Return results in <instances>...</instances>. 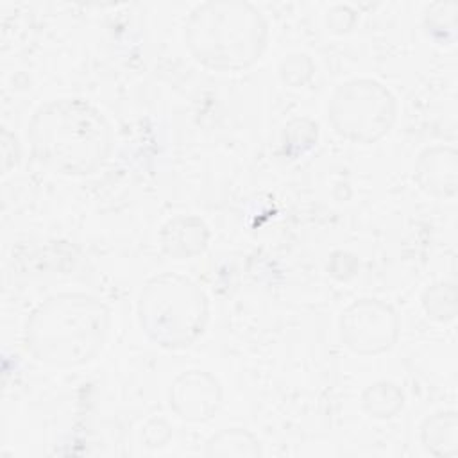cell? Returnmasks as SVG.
I'll use <instances>...</instances> for the list:
<instances>
[{
	"label": "cell",
	"mask_w": 458,
	"mask_h": 458,
	"mask_svg": "<svg viewBox=\"0 0 458 458\" xmlns=\"http://www.w3.org/2000/svg\"><path fill=\"white\" fill-rule=\"evenodd\" d=\"M111 308L86 292H57L43 299L23 326L25 351L55 369H73L93 361L106 345Z\"/></svg>",
	"instance_id": "cell-2"
},
{
	"label": "cell",
	"mask_w": 458,
	"mask_h": 458,
	"mask_svg": "<svg viewBox=\"0 0 458 458\" xmlns=\"http://www.w3.org/2000/svg\"><path fill=\"white\" fill-rule=\"evenodd\" d=\"M270 29L261 9L247 0L197 4L184 21L190 55L213 72H242L263 55Z\"/></svg>",
	"instance_id": "cell-3"
},
{
	"label": "cell",
	"mask_w": 458,
	"mask_h": 458,
	"mask_svg": "<svg viewBox=\"0 0 458 458\" xmlns=\"http://www.w3.org/2000/svg\"><path fill=\"white\" fill-rule=\"evenodd\" d=\"M315 72V64L308 54L295 52L286 55L279 64V77L290 88L304 86Z\"/></svg>",
	"instance_id": "cell-16"
},
{
	"label": "cell",
	"mask_w": 458,
	"mask_h": 458,
	"mask_svg": "<svg viewBox=\"0 0 458 458\" xmlns=\"http://www.w3.org/2000/svg\"><path fill=\"white\" fill-rule=\"evenodd\" d=\"M161 252L172 259H191L200 256L211 240L208 224L191 213H181L168 218L157 234Z\"/></svg>",
	"instance_id": "cell-9"
},
{
	"label": "cell",
	"mask_w": 458,
	"mask_h": 458,
	"mask_svg": "<svg viewBox=\"0 0 458 458\" xmlns=\"http://www.w3.org/2000/svg\"><path fill=\"white\" fill-rule=\"evenodd\" d=\"M338 335L352 354L377 356L397 344L401 320L390 302L377 297H360L340 313Z\"/></svg>",
	"instance_id": "cell-6"
},
{
	"label": "cell",
	"mask_w": 458,
	"mask_h": 458,
	"mask_svg": "<svg viewBox=\"0 0 458 458\" xmlns=\"http://www.w3.org/2000/svg\"><path fill=\"white\" fill-rule=\"evenodd\" d=\"M458 21V4L454 0H438L424 9L422 25L426 34L438 45L454 43Z\"/></svg>",
	"instance_id": "cell-14"
},
{
	"label": "cell",
	"mask_w": 458,
	"mask_h": 458,
	"mask_svg": "<svg viewBox=\"0 0 458 458\" xmlns=\"http://www.w3.org/2000/svg\"><path fill=\"white\" fill-rule=\"evenodd\" d=\"M413 179L429 197L447 200L458 193V152L451 145H429L415 159Z\"/></svg>",
	"instance_id": "cell-8"
},
{
	"label": "cell",
	"mask_w": 458,
	"mask_h": 458,
	"mask_svg": "<svg viewBox=\"0 0 458 458\" xmlns=\"http://www.w3.org/2000/svg\"><path fill=\"white\" fill-rule=\"evenodd\" d=\"M318 138V125L308 116L293 118L284 125L283 131V148L284 154L297 157L299 154L302 156L310 148L317 145Z\"/></svg>",
	"instance_id": "cell-15"
},
{
	"label": "cell",
	"mask_w": 458,
	"mask_h": 458,
	"mask_svg": "<svg viewBox=\"0 0 458 458\" xmlns=\"http://www.w3.org/2000/svg\"><path fill=\"white\" fill-rule=\"evenodd\" d=\"M141 333L165 351H184L206 331L209 301L188 276L161 272L148 277L136 299Z\"/></svg>",
	"instance_id": "cell-4"
},
{
	"label": "cell",
	"mask_w": 458,
	"mask_h": 458,
	"mask_svg": "<svg viewBox=\"0 0 458 458\" xmlns=\"http://www.w3.org/2000/svg\"><path fill=\"white\" fill-rule=\"evenodd\" d=\"M419 440L426 453L438 458H454L458 454L456 410H438L428 415L420 422Z\"/></svg>",
	"instance_id": "cell-10"
},
{
	"label": "cell",
	"mask_w": 458,
	"mask_h": 458,
	"mask_svg": "<svg viewBox=\"0 0 458 458\" xmlns=\"http://www.w3.org/2000/svg\"><path fill=\"white\" fill-rule=\"evenodd\" d=\"M206 456H261V442L247 428L231 426L213 433L204 444Z\"/></svg>",
	"instance_id": "cell-12"
},
{
	"label": "cell",
	"mask_w": 458,
	"mask_h": 458,
	"mask_svg": "<svg viewBox=\"0 0 458 458\" xmlns=\"http://www.w3.org/2000/svg\"><path fill=\"white\" fill-rule=\"evenodd\" d=\"M20 161V147L14 134L4 127L2 129V172L9 174Z\"/></svg>",
	"instance_id": "cell-17"
},
{
	"label": "cell",
	"mask_w": 458,
	"mask_h": 458,
	"mask_svg": "<svg viewBox=\"0 0 458 458\" xmlns=\"http://www.w3.org/2000/svg\"><path fill=\"white\" fill-rule=\"evenodd\" d=\"M406 395L403 388L388 379H379L367 385L360 395V406L365 415L376 420H388L401 413Z\"/></svg>",
	"instance_id": "cell-11"
},
{
	"label": "cell",
	"mask_w": 458,
	"mask_h": 458,
	"mask_svg": "<svg viewBox=\"0 0 458 458\" xmlns=\"http://www.w3.org/2000/svg\"><path fill=\"white\" fill-rule=\"evenodd\" d=\"M224 401V388L216 376L208 370L191 369L174 377L168 388L172 411L186 422L211 420Z\"/></svg>",
	"instance_id": "cell-7"
},
{
	"label": "cell",
	"mask_w": 458,
	"mask_h": 458,
	"mask_svg": "<svg viewBox=\"0 0 458 458\" xmlns=\"http://www.w3.org/2000/svg\"><path fill=\"white\" fill-rule=\"evenodd\" d=\"M32 156L66 177L98 172L114 148V131L106 114L81 97H59L39 104L29 123Z\"/></svg>",
	"instance_id": "cell-1"
},
{
	"label": "cell",
	"mask_w": 458,
	"mask_h": 458,
	"mask_svg": "<svg viewBox=\"0 0 458 458\" xmlns=\"http://www.w3.org/2000/svg\"><path fill=\"white\" fill-rule=\"evenodd\" d=\"M326 111L331 129L342 140L374 145L395 125L399 104L392 89L381 81L352 77L333 89Z\"/></svg>",
	"instance_id": "cell-5"
},
{
	"label": "cell",
	"mask_w": 458,
	"mask_h": 458,
	"mask_svg": "<svg viewBox=\"0 0 458 458\" xmlns=\"http://www.w3.org/2000/svg\"><path fill=\"white\" fill-rule=\"evenodd\" d=\"M420 306L428 318L447 324L456 318L458 313V292L454 281H435L428 284L420 295Z\"/></svg>",
	"instance_id": "cell-13"
}]
</instances>
